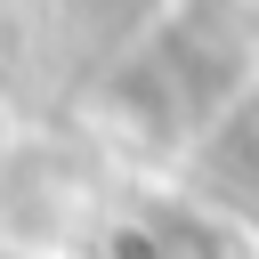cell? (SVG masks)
Returning a JSON list of instances; mask_svg holds the SVG:
<instances>
[{"label": "cell", "mask_w": 259, "mask_h": 259, "mask_svg": "<svg viewBox=\"0 0 259 259\" xmlns=\"http://www.w3.org/2000/svg\"><path fill=\"white\" fill-rule=\"evenodd\" d=\"M0 162H8V121H0Z\"/></svg>", "instance_id": "6da1fadb"}]
</instances>
